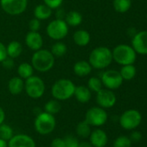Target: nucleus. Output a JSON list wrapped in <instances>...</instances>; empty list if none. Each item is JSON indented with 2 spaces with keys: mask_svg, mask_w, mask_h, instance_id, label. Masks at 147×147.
<instances>
[{
  "mask_svg": "<svg viewBox=\"0 0 147 147\" xmlns=\"http://www.w3.org/2000/svg\"><path fill=\"white\" fill-rule=\"evenodd\" d=\"M55 59V58L49 50L42 48L33 53L31 58V65L34 70L39 72H47L53 68Z\"/></svg>",
  "mask_w": 147,
  "mask_h": 147,
  "instance_id": "1",
  "label": "nucleus"
},
{
  "mask_svg": "<svg viewBox=\"0 0 147 147\" xmlns=\"http://www.w3.org/2000/svg\"><path fill=\"white\" fill-rule=\"evenodd\" d=\"M113 61L112 51L107 47H98L89 54L88 62L92 68L105 69L111 65Z\"/></svg>",
  "mask_w": 147,
  "mask_h": 147,
  "instance_id": "2",
  "label": "nucleus"
},
{
  "mask_svg": "<svg viewBox=\"0 0 147 147\" xmlns=\"http://www.w3.org/2000/svg\"><path fill=\"white\" fill-rule=\"evenodd\" d=\"M75 84L67 78L57 80L51 88L53 97L57 101H66L74 96L75 90Z\"/></svg>",
  "mask_w": 147,
  "mask_h": 147,
  "instance_id": "3",
  "label": "nucleus"
},
{
  "mask_svg": "<svg viewBox=\"0 0 147 147\" xmlns=\"http://www.w3.org/2000/svg\"><path fill=\"white\" fill-rule=\"evenodd\" d=\"M113 60L121 65H133L137 59V53L134 49L126 44H120L115 47L112 52Z\"/></svg>",
  "mask_w": 147,
  "mask_h": 147,
  "instance_id": "4",
  "label": "nucleus"
},
{
  "mask_svg": "<svg viewBox=\"0 0 147 147\" xmlns=\"http://www.w3.org/2000/svg\"><path fill=\"white\" fill-rule=\"evenodd\" d=\"M56 126V121L55 115L47 112L39 113L34 121L35 130L41 135H48L51 134Z\"/></svg>",
  "mask_w": 147,
  "mask_h": 147,
  "instance_id": "5",
  "label": "nucleus"
},
{
  "mask_svg": "<svg viewBox=\"0 0 147 147\" xmlns=\"http://www.w3.org/2000/svg\"><path fill=\"white\" fill-rule=\"evenodd\" d=\"M24 90L30 98L38 99L42 97L45 92V84L40 77L33 75L25 79Z\"/></svg>",
  "mask_w": 147,
  "mask_h": 147,
  "instance_id": "6",
  "label": "nucleus"
},
{
  "mask_svg": "<svg viewBox=\"0 0 147 147\" xmlns=\"http://www.w3.org/2000/svg\"><path fill=\"white\" fill-rule=\"evenodd\" d=\"M46 33L52 40H61L68 35V25L63 19L58 18L53 20L48 24L46 28Z\"/></svg>",
  "mask_w": 147,
  "mask_h": 147,
  "instance_id": "7",
  "label": "nucleus"
},
{
  "mask_svg": "<svg viewBox=\"0 0 147 147\" xmlns=\"http://www.w3.org/2000/svg\"><path fill=\"white\" fill-rule=\"evenodd\" d=\"M142 121V115L139 111L136 109H128L125 111L120 118V124L125 130H134L136 129Z\"/></svg>",
  "mask_w": 147,
  "mask_h": 147,
  "instance_id": "8",
  "label": "nucleus"
},
{
  "mask_svg": "<svg viewBox=\"0 0 147 147\" xmlns=\"http://www.w3.org/2000/svg\"><path fill=\"white\" fill-rule=\"evenodd\" d=\"M107 113L101 107H93L89 109L85 115V121L91 127H101L107 121Z\"/></svg>",
  "mask_w": 147,
  "mask_h": 147,
  "instance_id": "9",
  "label": "nucleus"
},
{
  "mask_svg": "<svg viewBox=\"0 0 147 147\" xmlns=\"http://www.w3.org/2000/svg\"><path fill=\"white\" fill-rule=\"evenodd\" d=\"M28 5V0H0L2 9L10 16H19L23 14Z\"/></svg>",
  "mask_w": 147,
  "mask_h": 147,
  "instance_id": "10",
  "label": "nucleus"
},
{
  "mask_svg": "<svg viewBox=\"0 0 147 147\" xmlns=\"http://www.w3.org/2000/svg\"><path fill=\"white\" fill-rule=\"evenodd\" d=\"M101 80L103 86L111 90L119 89L123 83V78L120 71L115 70H108L103 72Z\"/></svg>",
  "mask_w": 147,
  "mask_h": 147,
  "instance_id": "11",
  "label": "nucleus"
},
{
  "mask_svg": "<svg viewBox=\"0 0 147 147\" xmlns=\"http://www.w3.org/2000/svg\"><path fill=\"white\" fill-rule=\"evenodd\" d=\"M117 98L113 90L108 89H101L96 93V102L102 109L113 108L116 103Z\"/></svg>",
  "mask_w": 147,
  "mask_h": 147,
  "instance_id": "12",
  "label": "nucleus"
},
{
  "mask_svg": "<svg viewBox=\"0 0 147 147\" xmlns=\"http://www.w3.org/2000/svg\"><path fill=\"white\" fill-rule=\"evenodd\" d=\"M132 47L134 49L136 53L147 54V31H140L137 33L132 40Z\"/></svg>",
  "mask_w": 147,
  "mask_h": 147,
  "instance_id": "13",
  "label": "nucleus"
},
{
  "mask_svg": "<svg viewBox=\"0 0 147 147\" xmlns=\"http://www.w3.org/2000/svg\"><path fill=\"white\" fill-rule=\"evenodd\" d=\"M25 44L32 51L36 52L42 49L43 45L42 36L39 32L29 31L25 36Z\"/></svg>",
  "mask_w": 147,
  "mask_h": 147,
  "instance_id": "14",
  "label": "nucleus"
},
{
  "mask_svg": "<svg viewBox=\"0 0 147 147\" xmlns=\"http://www.w3.org/2000/svg\"><path fill=\"white\" fill-rule=\"evenodd\" d=\"M8 147H36V142L29 135L16 134L8 141Z\"/></svg>",
  "mask_w": 147,
  "mask_h": 147,
  "instance_id": "15",
  "label": "nucleus"
},
{
  "mask_svg": "<svg viewBox=\"0 0 147 147\" xmlns=\"http://www.w3.org/2000/svg\"><path fill=\"white\" fill-rule=\"evenodd\" d=\"M108 137L107 133L102 129H95L91 132L89 142L93 147H105L107 144Z\"/></svg>",
  "mask_w": 147,
  "mask_h": 147,
  "instance_id": "16",
  "label": "nucleus"
},
{
  "mask_svg": "<svg viewBox=\"0 0 147 147\" xmlns=\"http://www.w3.org/2000/svg\"><path fill=\"white\" fill-rule=\"evenodd\" d=\"M73 71L74 73L80 77V78H83L86 77L88 75H89L92 71V66L89 64L88 61L86 60H80L77 61L73 67Z\"/></svg>",
  "mask_w": 147,
  "mask_h": 147,
  "instance_id": "17",
  "label": "nucleus"
},
{
  "mask_svg": "<svg viewBox=\"0 0 147 147\" xmlns=\"http://www.w3.org/2000/svg\"><path fill=\"white\" fill-rule=\"evenodd\" d=\"M8 90L11 95L16 96L24 90V82L20 77H13L8 82Z\"/></svg>",
  "mask_w": 147,
  "mask_h": 147,
  "instance_id": "18",
  "label": "nucleus"
},
{
  "mask_svg": "<svg viewBox=\"0 0 147 147\" xmlns=\"http://www.w3.org/2000/svg\"><path fill=\"white\" fill-rule=\"evenodd\" d=\"M74 96H75L76 100L81 103H87L90 101L92 97L91 90L84 85H80L75 87Z\"/></svg>",
  "mask_w": 147,
  "mask_h": 147,
  "instance_id": "19",
  "label": "nucleus"
},
{
  "mask_svg": "<svg viewBox=\"0 0 147 147\" xmlns=\"http://www.w3.org/2000/svg\"><path fill=\"white\" fill-rule=\"evenodd\" d=\"M73 40L79 47H86L89 44L91 40V36L87 30L79 29L74 33Z\"/></svg>",
  "mask_w": 147,
  "mask_h": 147,
  "instance_id": "20",
  "label": "nucleus"
},
{
  "mask_svg": "<svg viewBox=\"0 0 147 147\" xmlns=\"http://www.w3.org/2000/svg\"><path fill=\"white\" fill-rule=\"evenodd\" d=\"M52 15V9L47 6L45 3H41L36 6L34 9V16L35 18L43 21L49 19Z\"/></svg>",
  "mask_w": 147,
  "mask_h": 147,
  "instance_id": "21",
  "label": "nucleus"
},
{
  "mask_svg": "<svg viewBox=\"0 0 147 147\" xmlns=\"http://www.w3.org/2000/svg\"><path fill=\"white\" fill-rule=\"evenodd\" d=\"M6 51L8 57L11 59H16L23 53V46L19 41L12 40L6 47Z\"/></svg>",
  "mask_w": 147,
  "mask_h": 147,
  "instance_id": "22",
  "label": "nucleus"
},
{
  "mask_svg": "<svg viewBox=\"0 0 147 147\" xmlns=\"http://www.w3.org/2000/svg\"><path fill=\"white\" fill-rule=\"evenodd\" d=\"M82 20H83L82 15L79 11H76V10L69 11L66 15V17H65V22H67L68 26H71V27H77L81 25L82 22Z\"/></svg>",
  "mask_w": 147,
  "mask_h": 147,
  "instance_id": "23",
  "label": "nucleus"
},
{
  "mask_svg": "<svg viewBox=\"0 0 147 147\" xmlns=\"http://www.w3.org/2000/svg\"><path fill=\"white\" fill-rule=\"evenodd\" d=\"M34 73V68L31 64H29L27 62H23L20 64L17 67V74L18 77H20L22 79H27L33 76Z\"/></svg>",
  "mask_w": 147,
  "mask_h": 147,
  "instance_id": "24",
  "label": "nucleus"
},
{
  "mask_svg": "<svg viewBox=\"0 0 147 147\" xmlns=\"http://www.w3.org/2000/svg\"><path fill=\"white\" fill-rule=\"evenodd\" d=\"M75 132H76V134L81 138H83V139L88 138L92 132L91 126L86 121H82L79 122L78 125L76 126Z\"/></svg>",
  "mask_w": 147,
  "mask_h": 147,
  "instance_id": "25",
  "label": "nucleus"
},
{
  "mask_svg": "<svg viewBox=\"0 0 147 147\" xmlns=\"http://www.w3.org/2000/svg\"><path fill=\"white\" fill-rule=\"evenodd\" d=\"M67 51H68V47H67L66 44L62 41L55 42L52 45L51 49H50V52L55 58H61V57L64 56L66 54Z\"/></svg>",
  "mask_w": 147,
  "mask_h": 147,
  "instance_id": "26",
  "label": "nucleus"
},
{
  "mask_svg": "<svg viewBox=\"0 0 147 147\" xmlns=\"http://www.w3.org/2000/svg\"><path fill=\"white\" fill-rule=\"evenodd\" d=\"M120 73L123 80H132L136 76V67L133 65H123Z\"/></svg>",
  "mask_w": 147,
  "mask_h": 147,
  "instance_id": "27",
  "label": "nucleus"
},
{
  "mask_svg": "<svg viewBox=\"0 0 147 147\" xmlns=\"http://www.w3.org/2000/svg\"><path fill=\"white\" fill-rule=\"evenodd\" d=\"M113 5L117 12L125 13L130 9L132 6V0H113Z\"/></svg>",
  "mask_w": 147,
  "mask_h": 147,
  "instance_id": "28",
  "label": "nucleus"
},
{
  "mask_svg": "<svg viewBox=\"0 0 147 147\" xmlns=\"http://www.w3.org/2000/svg\"><path fill=\"white\" fill-rule=\"evenodd\" d=\"M61 104L59 102V101L57 100H49L48 101L45 105H44V111L50 114V115H56L60 112L61 110Z\"/></svg>",
  "mask_w": 147,
  "mask_h": 147,
  "instance_id": "29",
  "label": "nucleus"
},
{
  "mask_svg": "<svg viewBox=\"0 0 147 147\" xmlns=\"http://www.w3.org/2000/svg\"><path fill=\"white\" fill-rule=\"evenodd\" d=\"M14 136V132L12 127L7 124H1L0 125V139L9 141Z\"/></svg>",
  "mask_w": 147,
  "mask_h": 147,
  "instance_id": "30",
  "label": "nucleus"
},
{
  "mask_svg": "<svg viewBox=\"0 0 147 147\" xmlns=\"http://www.w3.org/2000/svg\"><path fill=\"white\" fill-rule=\"evenodd\" d=\"M102 82L101 80V78H96V77H92L88 79V88L94 92H98L102 89Z\"/></svg>",
  "mask_w": 147,
  "mask_h": 147,
  "instance_id": "31",
  "label": "nucleus"
},
{
  "mask_svg": "<svg viewBox=\"0 0 147 147\" xmlns=\"http://www.w3.org/2000/svg\"><path fill=\"white\" fill-rule=\"evenodd\" d=\"M113 147H132V141L127 136H120L113 141Z\"/></svg>",
  "mask_w": 147,
  "mask_h": 147,
  "instance_id": "32",
  "label": "nucleus"
},
{
  "mask_svg": "<svg viewBox=\"0 0 147 147\" xmlns=\"http://www.w3.org/2000/svg\"><path fill=\"white\" fill-rule=\"evenodd\" d=\"M64 141L66 147H78L79 146V140L73 135H67L64 138Z\"/></svg>",
  "mask_w": 147,
  "mask_h": 147,
  "instance_id": "33",
  "label": "nucleus"
},
{
  "mask_svg": "<svg viewBox=\"0 0 147 147\" xmlns=\"http://www.w3.org/2000/svg\"><path fill=\"white\" fill-rule=\"evenodd\" d=\"M29 28L30 31H35V32H38V30L41 28V21L36 19V18H32L29 22Z\"/></svg>",
  "mask_w": 147,
  "mask_h": 147,
  "instance_id": "34",
  "label": "nucleus"
},
{
  "mask_svg": "<svg viewBox=\"0 0 147 147\" xmlns=\"http://www.w3.org/2000/svg\"><path fill=\"white\" fill-rule=\"evenodd\" d=\"M43 2L51 9H55L62 4L63 0H43Z\"/></svg>",
  "mask_w": 147,
  "mask_h": 147,
  "instance_id": "35",
  "label": "nucleus"
},
{
  "mask_svg": "<svg viewBox=\"0 0 147 147\" xmlns=\"http://www.w3.org/2000/svg\"><path fill=\"white\" fill-rule=\"evenodd\" d=\"M1 63H2V65L3 66V68H5L7 70H11L14 67V59H11L8 56Z\"/></svg>",
  "mask_w": 147,
  "mask_h": 147,
  "instance_id": "36",
  "label": "nucleus"
},
{
  "mask_svg": "<svg viewBox=\"0 0 147 147\" xmlns=\"http://www.w3.org/2000/svg\"><path fill=\"white\" fill-rule=\"evenodd\" d=\"M142 138H143V136H142V134L139 132V131H133L132 134H131V135H130V140H131V141H132V143L133 142H136V143H138V142H139L141 140H142Z\"/></svg>",
  "mask_w": 147,
  "mask_h": 147,
  "instance_id": "37",
  "label": "nucleus"
},
{
  "mask_svg": "<svg viewBox=\"0 0 147 147\" xmlns=\"http://www.w3.org/2000/svg\"><path fill=\"white\" fill-rule=\"evenodd\" d=\"M51 147H66L64 139L62 138H55L51 142Z\"/></svg>",
  "mask_w": 147,
  "mask_h": 147,
  "instance_id": "38",
  "label": "nucleus"
},
{
  "mask_svg": "<svg viewBox=\"0 0 147 147\" xmlns=\"http://www.w3.org/2000/svg\"><path fill=\"white\" fill-rule=\"evenodd\" d=\"M7 51H6V46H4V44H3L0 41V63L7 58Z\"/></svg>",
  "mask_w": 147,
  "mask_h": 147,
  "instance_id": "39",
  "label": "nucleus"
},
{
  "mask_svg": "<svg viewBox=\"0 0 147 147\" xmlns=\"http://www.w3.org/2000/svg\"><path fill=\"white\" fill-rule=\"evenodd\" d=\"M4 119H5V113L2 109V107H0V125L3 123Z\"/></svg>",
  "mask_w": 147,
  "mask_h": 147,
  "instance_id": "40",
  "label": "nucleus"
},
{
  "mask_svg": "<svg viewBox=\"0 0 147 147\" xmlns=\"http://www.w3.org/2000/svg\"><path fill=\"white\" fill-rule=\"evenodd\" d=\"M78 147H93L92 145L90 144V142H88V141H81V142H79V146Z\"/></svg>",
  "mask_w": 147,
  "mask_h": 147,
  "instance_id": "41",
  "label": "nucleus"
},
{
  "mask_svg": "<svg viewBox=\"0 0 147 147\" xmlns=\"http://www.w3.org/2000/svg\"><path fill=\"white\" fill-rule=\"evenodd\" d=\"M0 147H8V142L0 139Z\"/></svg>",
  "mask_w": 147,
  "mask_h": 147,
  "instance_id": "42",
  "label": "nucleus"
},
{
  "mask_svg": "<svg viewBox=\"0 0 147 147\" xmlns=\"http://www.w3.org/2000/svg\"><path fill=\"white\" fill-rule=\"evenodd\" d=\"M42 147H45V146H42Z\"/></svg>",
  "mask_w": 147,
  "mask_h": 147,
  "instance_id": "43",
  "label": "nucleus"
}]
</instances>
